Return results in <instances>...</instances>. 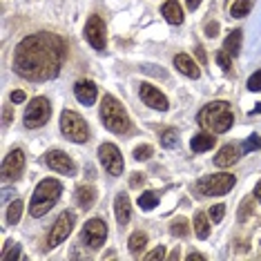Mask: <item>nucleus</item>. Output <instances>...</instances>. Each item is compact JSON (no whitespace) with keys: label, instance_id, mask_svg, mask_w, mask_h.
<instances>
[{"label":"nucleus","instance_id":"nucleus-46","mask_svg":"<svg viewBox=\"0 0 261 261\" xmlns=\"http://www.w3.org/2000/svg\"><path fill=\"white\" fill-rule=\"evenodd\" d=\"M179 257H181V252H179V248H176V250H174V252H172V254H170V259H174V261H176V259H179Z\"/></svg>","mask_w":261,"mask_h":261},{"label":"nucleus","instance_id":"nucleus-15","mask_svg":"<svg viewBox=\"0 0 261 261\" xmlns=\"http://www.w3.org/2000/svg\"><path fill=\"white\" fill-rule=\"evenodd\" d=\"M74 94H76V98L81 100L83 105H94V100H96L98 96V92H96V85H94L92 81H79L76 83V87H74Z\"/></svg>","mask_w":261,"mask_h":261},{"label":"nucleus","instance_id":"nucleus-33","mask_svg":"<svg viewBox=\"0 0 261 261\" xmlns=\"http://www.w3.org/2000/svg\"><path fill=\"white\" fill-rule=\"evenodd\" d=\"M152 152H154L152 145H139L134 150V159H136V161H147V159L152 156Z\"/></svg>","mask_w":261,"mask_h":261},{"label":"nucleus","instance_id":"nucleus-17","mask_svg":"<svg viewBox=\"0 0 261 261\" xmlns=\"http://www.w3.org/2000/svg\"><path fill=\"white\" fill-rule=\"evenodd\" d=\"M174 67L179 69L181 74H186L188 79H199V76H201L199 65L194 63L188 54H176V56H174Z\"/></svg>","mask_w":261,"mask_h":261},{"label":"nucleus","instance_id":"nucleus-32","mask_svg":"<svg viewBox=\"0 0 261 261\" xmlns=\"http://www.w3.org/2000/svg\"><path fill=\"white\" fill-rule=\"evenodd\" d=\"M241 150H243V152H254V150H261V136L252 134L250 139H246V141H243Z\"/></svg>","mask_w":261,"mask_h":261},{"label":"nucleus","instance_id":"nucleus-20","mask_svg":"<svg viewBox=\"0 0 261 261\" xmlns=\"http://www.w3.org/2000/svg\"><path fill=\"white\" fill-rule=\"evenodd\" d=\"M237 159H239L237 147L234 145H225V147L219 150L217 159H215V165H217V168H230L232 163H237Z\"/></svg>","mask_w":261,"mask_h":261},{"label":"nucleus","instance_id":"nucleus-1","mask_svg":"<svg viewBox=\"0 0 261 261\" xmlns=\"http://www.w3.org/2000/svg\"><path fill=\"white\" fill-rule=\"evenodd\" d=\"M65 58V43L51 32L22 38L14 54V69L27 81H49L58 76Z\"/></svg>","mask_w":261,"mask_h":261},{"label":"nucleus","instance_id":"nucleus-34","mask_svg":"<svg viewBox=\"0 0 261 261\" xmlns=\"http://www.w3.org/2000/svg\"><path fill=\"white\" fill-rule=\"evenodd\" d=\"M217 63H219V67H221L223 72H230V67H232V63H230V54L225 49L217 51Z\"/></svg>","mask_w":261,"mask_h":261},{"label":"nucleus","instance_id":"nucleus-37","mask_svg":"<svg viewBox=\"0 0 261 261\" xmlns=\"http://www.w3.org/2000/svg\"><path fill=\"white\" fill-rule=\"evenodd\" d=\"M163 257H165V248H163V246L154 248L152 252H147V254H145V259H147V261H154V259H163Z\"/></svg>","mask_w":261,"mask_h":261},{"label":"nucleus","instance_id":"nucleus-42","mask_svg":"<svg viewBox=\"0 0 261 261\" xmlns=\"http://www.w3.org/2000/svg\"><path fill=\"white\" fill-rule=\"evenodd\" d=\"M186 5H188L190 11H194V9H197L199 5H201V0H186Z\"/></svg>","mask_w":261,"mask_h":261},{"label":"nucleus","instance_id":"nucleus-21","mask_svg":"<svg viewBox=\"0 0 261 261\" xmlns=\"http://www.w3.org/2000/svg\"><path fill=\"white\" fill-rule=\"evenodd\" d=\"M215 136L212 134H197L192 136V141H190V147H192V152H205V150H212L215 147Z\"/></svg>","mask_w":261,"mask_h":261},{"label":"nucleus","instance_id":"nucleus-22","mask_svg":"<svg viewBox=\"0 0 261 261\" xmlns=\"http://www.w3.org/2000/svg\"><path fill=\"white\" fill-rule=\"evenodd\" d=\"M241 38H243L241 29H232V32H230V36L225 38L223 49L228 51L230 56H237V54H239V51H241Z\"/></svg>","mask_w":261,"mask_h":261},{"label":"nucleus","instance_id":"nucleus-43","mask_svg":"<svg viewBox=\"0 0 261 261\" xmlns=\"http://www.w3.org/2000/svg\"><path fill=\"white\" fill-rule=\"evenodd\" d=\"M194 259H197V261H203L205 257H203V254H199V252H190V254H188V261H194Z\"/></svg>","mask_w":261,"mask_h":261},{"label":"nucleus","instance_id":"nucleus-8","mask_svg":"<svg viewBox=\"0 0 261 261\" xmlns=\"http://www.w3.org/2000/svg\"><path fill=\"white\" fill-rule=\"evenodd\" d=\"M74 223H76L74 212H69V210H67V212H63V215L56 219V223H54V228H51L49 237H47V248H56V246H61V243L67 239L69 234H72Z\"/></svg>","mask_w":261,"mask_h":261},{"label":"nucleus","instance_id":"nucleus-16","mask_svg":"<svg viewBox=\"0 0 261 261\" xmlns=\"http://www.w3.org/2000/svg\"><path fill=\"white\" fill-rule=\"evenodd\" d=\"M114 215H116L118 225H127L129 223L132 210H129V197H127L125 192L116 194V199H114Z\"/></svg>","mask_w":261,"mask_h":261},{"label":"nucleus","instance_id":"nucleus-18","mask_svg":"<svg viewBox=\"0 0 261 261\" xmlns=\"http://www.w3.org/2000/svg\"><path fill=\"white\" fill-rule=\"evenodd\" d=\"M161 14H163V18L170 22V25H181L183 22V9H181V5L176 3V0H168V3L161 7Z\"/></svg>","mask_w":261,"mask_h":261},{"label":"nucleus","instance_id":"nucleus-5","mask_svg":"<svg viewBox=\"0 0 261 261\" xmlns=\"http://www.w3.org/2000/svg\"><path fill=\"white\" fill-rule=\"evenodd\" d=\"M61 132L74 143H85L90 139V127L83 121V116L74 110H65L61 114Z\"/></svg>","mask_w":261,"mask_h":261},{"label":"nucleus","instance_id":"nucleus-47","mask_svg":"<svg viewBox=\"0 0 261 261\" xmlns=\"http://www.w3.org/2000/svg\"><path fill=\"white\" fill-rule=\"evenodd\" d=\"M252 114H261V103L257 105V108H254V112H252Z\"/></svg>","mask_w":261,"mask_h":261},{"label":"nucleus","instance_id":"nucleus-44","mask_svg":"<svg viewBox=\"0 0 261 261\" xmlns=\"http://www.w3.org/2000/svg\"><path fill=\"white\" fill-rule=\"evenodd\" d=\"M194 51H197L199 61H201V63H203V65H205V51H203V47H197V49H194Z\"/></svg>","mask_w":261,"mask_h":261},{"label":"nucleus","instance_id":"nucleus-29","mask_svg":"<svg viewBox=\"0 0 261 261\" xmlns=\"http://www.w3.org/2000/svg\"><path fill=\"white\" fill-rule=\"evenodd\" d=\"M156 203H159L156 192H143L139 197V207H141V210H152Z\"/></svg>","mask_w":261,"mask_h":261},{"label":"nucleus","instance_id":"nucleus-13","mask_svg":"<svg viewBox=\"0 0 261 261\" xmlns=\"http://www.w3.org/2000/svg\"><path fill=\"white\" fill-rule=\"evenodd\" d=\"M45 163L49 165L54 172H61V174H76V163L72 161L69 154H65L63 150H51L45 154Z\"/></svg>","mask_w":261,"mask_h":261},{"label":"nucleus","instance_id":"nucleus-40","mask_svg":"<svg viewBox=\"0 0 261 261\" xmlns=\"http://www.w3.org/2000/svg\"><path fill=\"white\" fill-rule=\"evenodd\" d=\"M143 181H145V176L136 172V174L132 176V179H129V186H132V188H139V186H141V183H143Z\"/></svg>","mask_w":261,"mask_h":261},{"label":"nucleus","instance_id":"nucleus-36","mask_svg":"<svg viewBox=\"0 0 261 261\" xmlns=\"http://www.w3.org/2000/svg\"><path fill=\"white\" fill-rule=\"evenodd\" d=\"M248 90L250 92H259L261 90V72H254L250 79H248Z\"/></svg>","mask_w":261,"mask_h":261},{"label":"nucleus","instance_id":"nucleus-35","mask_svg":"<svg viewBox=\"0 0 261 261\" xmlns=\"http://www.w3.org/2000/svg\"><path fill=\"white\" fill-rule=\"evenodd\" d=\"M207 215H210V219H212V223H219L223 219V215H225V205H212L210 207V212H207Z\"/></svg>","mask_w":261,"mask_h":261},{"label":"nucleus","instance_id":"nucleus-45","mask_svg":"<svg viewBox=\"0 0 261 261\" xmlns=\"http://www.w3.org/2000/svg\"><path fill=\"white\" fill-rule=\"evenodd\" d=\"M254 199H261V181L254 186Z\"/></svg>","mask_w":261,"mask_h":261},{"label":"nucleus","instance_id":"nucleus-27","mask_svg":"<svg viewBox=\"0 0 261 261\" xmlns=\"http://www.w3.org/2000/svg\"><path fill=\"white\" fill-rule=\"evenodd\" d=\"M252 7V0H237V3L230 7V14L234 16V18H243V16L250 11Z\"/></svg>","mask_w":261,"mask_h":261},{"label":"nucleus","instance_id":"nucleus-3","mask_svg":"<svg viewBox=\"0 0 261 261\" xmlns=\"http://www.w3.org/2000/svg\"><path fill=\"white\" fill-rule=\"evenodd\" d=\"M63 192V183L56 179H43L34 190L32 203H29V215L32 217H43L51 207L56 205V201L61 199Z\"/></svg>","mask_w":261,"mask_h":261},{"label":"nucleus","instance_id":"nucleus-26","mask_svg":"<svg viewBox=\"0 0 261 261\" xmlns=\"http://www.w3.org/2000/svg\"><path fill=\"white\" fill-rule=\"evenodd\" d=\"M20 217H22V201L16 199V201H11V205H9V210H7V223L9 225H16V223L20 221Z\"/></svg>","mask_w":261,"mask_h":261},{"label":"nucleus","instance_id":"nucleus-31","mask_svg":"<svg viewBox=\"0 0 261 261\" xmlns=\"http://www.w3.org/2000/svg\"><path fill=\"white\" fill-rule=\"evenodd\" d=\"M176 143H179V139H176V132H174V129H165V132L161 134V145H163V147L172 150V147H176Z\"/></svg>","mask_w":261,"mask_h":261},{"label":"nucleus","instance_id":"nucleus-24","mask_svg":"<svg viewBox=\"0 0 261 261\" xmlns=\"http://www.w3.org/2000/svg\"><path fill=\"white\" fill-rule=\"evenodd\" d=\"M145 243H147V234L145 232H134L132 237H129V241H127V246H129V252L132 254H139L141 250L145 248Z\"/></svg>","mask_w":261,"mask_h":261},{"label":"nucleus","instance_id":"nucleus-25","mask_svg":"<svg viewBox=\"0 0 261 261\" xmlns=\"http://www.w3.org/2000/svg\"><path fill=\"white\" fill-rule=\"evenodd\" d=\"M170 232L174 234V237H188V234H190V223H188V219L176 217L174 221H172V225H170Z\"/></svg>","mask_w":261,"mask_h":261},{"label":"nucleus","instance_id":"nucleus-11","mask_svg":"<svg viewBox=\"0 0 261 261\" xmlns=\"http://www.w3.org/2000/svg\"><path fill=\"white\" fill-rule=\"evenodd\" d=\"M85 38L96 51H103L108 45V36H105V22L100 20V16H92L85 25Z\"/></svg>","mask_w":261,"mask_h":261},{"label":"nucleus","instance_id":"nucleus-23","mask_svg":"<svg viewBox=\"0 0 261 261\" xmlns=\"http://www.w3.org/2000/svg\"><path fill=\"white\" fill-rule=\"evenodd\" d=\"M194 232H197L199 239H207L210 237V221H207V217L203 212L194 215Z\"/></svg>","mask_w":261,"mask_h":261},{"label":"nucleus","instance_id":"nucleus-19","mask_svg":"<svg viewBox=\"0 0 261 261\" xmlns=\"http://www.w3.org/2000/svg\"><path fill=\"white\" fill-rule=\"evenodd\" d=\"M76 203H79L81 207H92L94 203H96V188L94 186H81L76 188Z\"/></svg>","mask_w":261,"mask_h":261},{"label":"nucleus","instance_id":"nucleus-14","mask_svg":"<svg viewBox=\"0 0 261 261\" xmlns=\"http://www.w3.org/2000/svg\"><path fill=\"white\" fill-rule=\"evenodd\" d=\"M141 98H143V103L147 105V108H152V110H159V112H165L170 108V103H168V98L163 96L161 92L156 90V87H152V85H147V83H143L141 85Z\"/></svg>","mask_w":261,"mask_h":261},{"label":"nucleus","instance_id":"nucleus-6","mask_svg":"<svg viewBox=\"0 0 261 261\" xmlns=\"http://www.w3.org/2000/svg\"><path fill=\"white\" fill-rule=\"evenodd\" d=\"M234 174H210L197 181V192H201L203 197H221L234 188Z\"/></svg>","mask_w":261,"mask_h":261},{"label":"nucleus","instance_id":"nucleus-39","mask_svg":"<svg viewBox=\"0 0 261 261\" xmlns=\"http://www.w3.org/2000/svg\"><path fill=\"white\" fill-rule=\"evenodd\" d=\"M9 98H11V103H22V100H25L27 96H25V92H22V90H14Z\"/></svg>","mask_w":261,"mask_h":261},{"label":"nucleus","instance_id":"nucleus-28","mask_svg":"<svg viewBox=\"0 0 261 261\" xmlns=\"http://www.w3.org/2000/svg\"><path fill=\"white\" fill-rule=\"evenodd\" d=\"M18 257H20V246H18V243L7 241V246H5L3 252H0V259H3V261H14Z\"/></svg>","mask_w":261,"mask_h":261},{"label":"nucleus","instance_id":"nucleus-10","mask_svg":"<svg viewBox=\"0 0 261 261\" xmlns=\"http://www.w3.org/2000/svg\"><path fill=\"white\" fill-rule=\"evenodd\" d=\"M105 239H108V223L100 221V219H90L85 223V228H83V241L92 250H96V248H100L105 243Z\"/></svg>","mask_w":261,"mask_h":261},{"label":"nucleus","instance_id":"nucleus-2","mask_svg":"<svg viewBox=\"0 0 261 261\" xmlns=\"http://www.w3.org/2000/svg\"><path fill=\"white\" fill-rule=\"evenodd\" d=\"M199 123H201V127L210 129V132L223 134L232 127L234 114L225 100H215V103H207L205 108L199 112Z\"/></svg>","mask_w":261,"mask_h":261},{"label":"nucleus","instance_id":"nucleus-12","mask_svg":"<svg viewBox=\"0 0 261 261\" xmlns=\"http://www.w3.org/2000/svg\"><path fill=\"white\" fill-rule=\"evenodd\" d=\"M22 170H25V152L22 150H11L3 161V179L5 181H16L20 179Z\"/></svg>","mask_w":261,"mask_h":261},{"label":"nucleus","instance_id":"nucleus-4","mask_svg":"<svg viewBox=\"0 0 261 261\" xmlns=\"http://www.w3.org/2000/svg\"><path fill=\"white\" fill-rule=\"evenodd\" d=\"M100 121H103V125L114 134H125L129 129V125H132L125 108H123L114 96H110V94L103 96V103H100Z\"/></svg>","mask_w":261,"mask_h":261},{"label":"nucleus","instance_id":"nucleus-30","mask_svg":"<svg viewBox=\"0 0 261 261\" xmlns=\"http://www.w3.org/2000/svg\"><path fill=\"white\" fill-rule=\"evenodd\" d=\"M252 205H254V199H243L241 205H239V215H237V219H239V221H246V219L252 215Z\"/></svg>","mask_w":261,"mask_h":261},{"label":"nucleus","instance_id":"nucleus-7","mask_svg":"<svg viewBox=\"0 0 261 261\" xmlns=\"http://www.w3.org/2000/svg\"><path fill=\"white\" fill-rule=\"evenodd\" d=\"M51 116V105L45 96H36L32 103L27 105L25 110V127L29 129H36V127H43Z\"/></svg>","mask_w":261,"mask_h":261},{"label":"nucleus","instance_id":"nucleus-38","mask_svg":"<svg viewBox=\"0 0 261 261\" xmlns=\"http://www.w3.org/2000/svg\"><path fill=\"white\" fill-rule=\"evenodd\" d=\"M219 34V22H207L205 25V36L207 38H215Z\"/></svg>","mask_w":261,"mask_h":261},{"label":"nucleus","instance_id":"nucleus-9","mask_svg":"<svg viewBox=\"0 0 261 261\" xmlns=\"http://www.w3.org/2000/svg\"><path fill=\"white\" fill-rule=\"evenodd\" d=\"M98 159L100 163H103V168L110 172L112 176H121L123 174V168H125V163H123V156L121 152H118V147L114 143H103L98 147Z\"/></svg>","mask_w":261,"mask_h":261},{"label":"nucleus","instance_id":"nucleus-41","mask_svg":"<svg viewBox=\"0 0 261 261\" xmlns=\"http://www.w3.org/2000/svg\"><path fill=\"white\" fill-rule=\"evenodd\" d=\"M3 118H5V121H3V125L7 127L9 123H11V110H9V108H5V110H3Z\"/></svg>","mask_w":261,"mask_h":261}]
</instances>
